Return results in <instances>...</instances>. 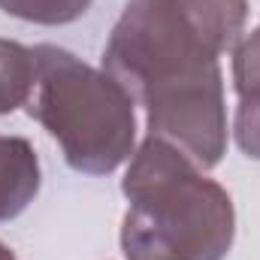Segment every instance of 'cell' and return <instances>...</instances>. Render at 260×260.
Wrapping results in <instances>:
<instances>
[{
	"label": "cell",
	"instance_id": "obj_1",
	"mask_svg": "<svg viewBox=\"0 0 260 260\" xmlns=\"http://www.w3.org/2000/svg\"><path fill=\"white\" fill-rule=\"evenodd\" d=\"M127 212L121 251L127 260H224L233 248L230 194L191 157L148 136L121 179Z\"/></svg>",
	"mask_w": 260,
	"mask_h": 260
},
{
	"label": "cell",
	"instance_id": "obj_2",
	"mask_svg": "<svg viewBox=\"0 0 260 260\" xmlns=\"http://www.w3.org/2000/svg\"><path fill=\"white\" fill-rule=\"evenodd\" d=\"M248 0H130L103 49V70L133 97H148L221 73L236 49Z\"/></svg>",
	"mask_w": 260,
	"mask_h": 260
},
{
	"label": "cell",
	"instance_id": "obj_3",
	"mask_svg": "<svg viewBox=\"0 0 260 260\" xmlns=\"http://www.w3.org/2000/svg\"><path fill=\"white\" fill-rule=\"evenodd\" d=\"M37 88L27 115L58 139L64 160L85 176H109L133 154V97L106 73L61 46L34 49Z\"/></svg>",
	"mask_w": 260,
	"mask_h": 260
},
{
	"label": "cell",
	"instance_id": "obj_4",
	"mask_svg": "<svg viewBox=\"0 0 260 260\" xmlns=\"http://www.w3.org/2000/svg\"><path fill=\"white\" fill-rule=\"evenodd\" d=\"M148 136L170 142L206 173L227 154L224 76L212 73L200 82L167 88L145 103Z\"/></svg>",
	"mask_w": 260,
	"mask_h": 260
},
{
	"label": "cell",
	"instance_id": "obj_5",
	"mask_svg": "<svg viewBox=\"0 0 260 260\" xmlns=\"http://www.w3.org/2000/svg\"><path fill=\"white\" fill-rule=\"evenodd\" d=\"M40 157L21 136L0 133V221L18 218L40 194Z\"/></svg>",
	"mask_w": 260,
	"mask_h": 260
},
{
	"label": "cell",
	"instance_id": "obj_6",
	"mask_svg": "<svg viewBox=\"0 0 260 260\" xmlns=\"http://www.w3.org/2000/svg\"><path fill=\"white\" fill-rule=\"evenodd\" d=\"M34 88H37L34 49L15 40H0V115H9L18 106H27Z\"/></svg>",
	"mask_w": 260,
	"mask_h": 260
},
{
	"label": "cell",
	"instance_id": "obj_7",
	"mask_svg": "<svg viewBox=\"0 0 260 260\" xmlns=\"http://www.w3.org/2000/svg\"><path fill=\"white\" fill-rule=\"evenodd\" d=\"M91 3L94 0H0V9L21 21L55 27V24H70L82 18L91 9Z\"/></svg>",
	"mask_w": 260,
	"mask_h": 260
},
{
	"label": "cell",
	"instance_id": "obj_8",
	"mask_svg": "<svg viewBox=\"0 0 260 260\" xmlns=\"http://www.w3.org/2000/svg\"><path fill=\"white\" fill-rule=\"evenodd\" d=\"M236 94H239V106H236V118H233L236 145L242 148L245 157L260 160V85H251Z\"/></svg>",
	"mask_w": 260,
	"mask_h": 260
},
{
	"label": "cell",
	"instance_id": "obj_9",
	"mask_svg": "<svg viewBox=\"0 0 260 260\" xmlns=\"http://www.w3.org/2000/svg\"><path fill=\"white\" fill-rule=\"evenodd\" d=\"M251 85H260V21L242 43H236L233 55V88L245 91Z\"/></svg>",
	"mask_w": 260,
	"mask_h": 260
},
{
	"label": "cell",
	"instance_id": "obj_10",
	"mask_svg": "<svg viewBox=\"0 0 260 260\" xmlns=\"http://www.w3.org/2000/svg\"><path fill=\"white\" fill-rule=\"evenodd\" d=\"M0 260H18V257L12 254V248H9V245H3V242H0Z\"/></svg>",
	"mask_w": 260,
	"mask_h": 260
}]
</instances>
